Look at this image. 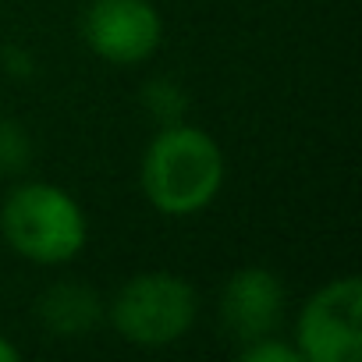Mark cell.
<instances>
[{"label":"cell","mask_w":362,"mask_h":362,"mask_svg":"<svg viewBox=\"0 0 362 362\" xmlns=\"http://www.w3.org/2000/svg\"><path fill=\"white\" fill-rule=\"evenodd\" d=\"M284 316V284L267 267H242L228 277L221 295V320L235 341L274 334Z\"/></svg>","instance_id":"obj_6"},{"label":"cell","mask_w":362,"mask_h":362,"mask_svg":"<svg viewBox=\"0 0 362 362\" xmlns=\"http://www.w3.org/2000/svg\"><path fill=\"white\" fill-rule=\"evenodd\" d=\"M238 358L242 362H305L295 344H288V341H281L274 334H263L256 341H245L242 351H238Z\"/></svg>","instance_id":"obj_10"},{"label":"cell","mask_w":362,"mask_h":362,"mask_svg":"<svg viewBox=\"0 0 362 362\" xmlns=\"http://www.w3.org/2000/svg\"><path fill=\"white\" fill-rule=\"evenodd\" d=\"M142 192L167 217H192L206 210L224 185V153L214 135L196 124H163L142 153Z\"/></svg>","instance_id":"obj_1"},{"label":"cell","mask_w":362,"mask_h":362,"mask_svg":"<svg viewBox=\"0 0 362 362\" xmlns=\"http://www.w3.org/2000/svg\"><path fill=\"white\" fill-rule=\"evenodd\" d=\"M295 348L309 362H358L362 355V281L323 284L298 313Z\"/></svg>","instance_id":"obj_4"},{"label":"cell","mask_w":362,"mask_h":362,"mask_svg":"<svg viewBox=\"0 0 362 362\" xmlns=\"http://www.w3.org/2000/svg\"><path fill=\"white\" fill-rule=\"evenodd\" d=\"M89 50L110 64H142L163 40V22L149 0H93L82 18Z\"/></svg>","instance_id":"obj_5"},{"label":"cell","mask_w":362,"mask_h":362,"mask_svg":"<svg viewBox=\"0 0 362 362\" xmlns=\"http://www.w3.org/2000/svg\"><path fill=\"white\" fill-rule=\"evenodd\" d=\"M36 313H40V323L47 330H54L57 337H82L100 323L103 302L89 284L61 281V284H54L40 295Z\"/></svg>","instance_id":"obj_7"},{"label":"cell","mask_w":362,"mask_h":362,"mask_svg":"<svg viewBox=\"0 0 362 362\" xmlns=\"http://www.w3.org/2000/svg\"><path fill=\"white\" fill-rule=\"evenodd\" d=\"M29 160H33V146L25 128L18 121L0 117V174H18L29 167Z\"/></svg>","instance_id":"obj_8"},{"label":"cell","mask_w":362,"mask_h":362,"mask_svg":"<svg viewBox=\"0 0 362 362\" xmlns=\"http://www.w3.org/2000/svg\"><path fill=\"white\" fill-rule=\"evenodd\" d=\"M18 355H22V351H18L8 337H0V362H18Z\"/></svg>","instance_id":"obj_11"},{"label":"cell","mask_w":362,"mask_h":362,"mask_svg":"<svg viewBox=\"0 0 362 362\" xmlns=\"http://www.w3.org/2000/svg\"><path fill=\"white\" fill-rule=\"evenodd\" d=\"M196 313H199V298L192 284L163 270L124 281L110 302L114 330L139 348H163L181 341L196 323Z\"/></svg>","instance_id":"obj_3"},{"label":"cell","mask_w":362,"mask_h":362,"mask_svg":"<svg viewBox=\"0 0 362 362\" xmlns=\"http://www.w3.org/2000/svg\"><path fill=\"white\" fill-rule=\"evenodd\" d=\"M142 100H146V107H149V117L160 121V128H163V124H177L181 114H185V93H181L174 82H167V78L146 86Z\"/></svg>","instance_id":"obj_9"},{"label":"cell","mask_w":362,"mask_h":362,"mask_svg":"<svg viewBox=\"0 0 362 362\" xmlns=\"http://www.w3.org/2000/svg\"><path fill=\"white\" fill-rule=\"evenodd\" d=\"M0 231L4 242L29 263L57 267L82 252L86 245V214L71 192L50 181H25L15 185L0 206Z\"/></svg>","instance_id":"obj_2"}]
</instances>
